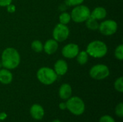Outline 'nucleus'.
Listing matches in <instances>:
<instances>
[{
    "mask_svg": "<svg viewBox=\"0 0 123 122\" xmlns=\"http://www.w3.org/2000/svg\"><path fill=\"white\" fill-rule=\"evenodd\" d=\"M20 60V55L14 47H7L2 52L1 61L4 68L8 70L15 69L19 66Z\"/></svg>",
    "mask_w": 123,
    "mask_h": 122,
    "instance_id": "f257e3e1",
    "label": "nucleus"
},
{
    "mask_svg": "<svg viewBox=\"0 0 123 122\" xmlns=\"http://www.w3.org/2000/svg\"><path fill=\"white\" fill-rule=\"evenodd\" d=\"M108 51V47L104 42L101 40H94L89 43L86 52L89 56L94 58H102L105 57Z\"/></svg>",
    "mask_w": 123,
    "mask_h": 122,
    "instance_id": "f03ea898",
    "label": "nucleus"
},
{
    "mask_svg": "<svg viewBox=\"0 0 123 122\" xmlns=\"http://www.w3.org/2000/svg\"><path fill=\"white\" fill-rule=\"evenodd\" d=\"M66 109L74 116H81L85 111V103L79 96H71L66 100Z\"/></svg>",
    "mask_w": 123,
    "mask_h": 122,
    "instance_id": "7ed1b4c3",
    "label": "nucleus"
},
{
    "mask_svg": "<svg viewBox=\"0 0 123 122\" xmlns=\"http://www.w3.org/2000/svg\"><path fill=\"white\" fill-rule=\"evenodd\" d=\"M36 76L37 80L45 86L53 84L58 78V75L54 70L48 67H42L39 68Z\"/></svg>",
    "mask_w": 123,
    "mask_h": 122,
    "instance_id": "20e7f679",
    "label": "nucleus"
},
{
    "mask_svg": "<svg viewBox=\"0 0 123 122\" xmlns=\"http://www.w3.org/2000/svg\"><path fill=\"white\" fill-rule=\"evenodd\" d=\"M71 19L76 23L84 22L88 18L90 17L91 11L86 5H78L76 6L71 11Z\"/></svg>",
    "mask_w": 123,
    "mask_h": 122,
    "instance_id": "39448f33",
    "label": "nucleus"
},
{
    "mask_svg": "<svg viewBox=\"0 0 123 122\" xmlns=\"http://www.w3.org/2000/svg\"><path fill=\"white\" fill-rule=\"evenodd\" d=\"M110 69L105 64H97L92 66L89 70V76L92 78L101 81L107 78L110 76Z\"/></svg>",
    "mask_w": 123,
    "mask_h": 122,
    "instance_id": "423d86ee",
    "label": "nucleus"
},
{
    "mask_svg": "<svg viewBox=\"0 0 123 122\" xmlns=\"http://www.w3.org/2000/svg\"><path fill=\"white\" fill-rule=\"evenodd\" d=\"M70 34L69 28L66 24H57L53 30V37L58 42H63L67 40Z\"/></svg>",
    "mask_w": 123,
    "mask_h": 122,
    "instance_id": "0eeeda50",
    "label": "nucleus"
},
{
    "mask_svg": "<svg viewBox=\"0 0 123 122\" xmlns=\"http://www.w3.org/2000/svg\"><path fill=\"white\" fill-rule=\"evenodd\" d=\"M99 31L105 36H111L117 30V23L112 19H107L99 25Z\"/></svg>",
    "mask_w": 123,
    "mask_h": 122,
    "instance_id": "6e6552de",
    "label": "nucleus"
},
{
    "mask_svg": "<svg viewBox=\"0 0 123 122\" xmlns=\"http://www.w3.org/2000/svg\"><path fill=\"white\" fill-rule=\"evenodd\" d=\"M79 51V47L78 45L75 43H68L62 48L61 52L64 58L73 59L76 57Z\"/></svg>",
    "mask_w": 123,
    "mask_h": 122,
    "instance_id": "1a4fd4ad",
    "label": "nucleus"
},
{
    "mask_svg": "<svg viewBox=\"0 0 123 122\" xmlns=\"http://www.w3.org/2000/svg\"><path fill=\"white\" fill-rule=\"evenodd\" d=\"M30 114L32 118L35 120H42L45 116V110L43 107L38 104H35L30 109Z\"/></svg>",
    "mask_w": 123,
    "mask_h": 122,
    "instance_id": "9d476101",
    "label": "nucleus"
},
{
    "mask_svg": "<svg viewBox=\"0 0 123 122\" xmlns=\"http://www.w3.org/2000/svg\"><path fill=\"white\" fill-rule=\"evenodd\" d=\"M72 88L71 86L68 83H63L58 90V96L63 101L68 100L72 96Z\"/></svg>",
    "mask_w": 123,
    "mask_h": 122,
    "instance_id": "9b49d317",
    "label": "nucleus"
},
{
    "mask_svg": "<svg viewBox=\"0 0 123 122\" xmlns=\"http://www.w3.org/2000/svg\"><path fill=\"white\" fill-rule=\"evenodd\" d=\"M58 49V42L54 39L48 40L43 45V50L48 55H53Z\"/></svg>",
    "mask_w": 123,
    "mask_h": 122,
    "instance_id": "f8f14e48",
    "label": "nucleus"
},
{
    "mask_svg": "<svg viewBox=\"0 0 123 122\" xmlns=\"http://www.w3.org/2000/svg\"><path fill=\"white\" fill-rule=\"evenodd\" d=\"M54 71L58 76H64L68 70V66L66 60L63 59L58 60L54 64Z\"/></svg>",
    "mask_w": 123,
    "mask_h": 122,
    "instance_id": "ddd939ff",
    "label": "nucleus"
},
{
    "mask_svg": "<svg viewBox=\"0 0 123 122\" xmlns=\"http://www.w3.org/2000/svg\"><path fill=\"white\" fill-rule=\"evenodd\" d=\"M13 75L10 70L6 68L0 69V83L4 85H8L12 82Z\"/></svg>",
    "mask_w": 123,
    "mask_h": 122,
    "instance_id": "4468645a",
    "label": "nucleus"
},
{
    "mask_svg": "<svg viewBox=\"0 0 123 122\" xmlns=\"http://www.w3.org/2000/svg\"><path fill=\"white\" fill-rule=\"evenodd\" d=\"M90 17L99 20H102L107 17V10L103 6H97L93 9L92 12H91Z\"/></svg>",
    "mask_w": 123,
    "mask_h": 122,
    "instance_id": "2eb2a0df",
    "label": "nucleus"
},
{
    "mask_svg": "<svg viewBox=\"0 0 123 122\" xmlns=\"http://www.w3.org/2000/svg\"><path fill=\"white\" fill-rule=\"evenodd\" d=\"M89 55L87 54V52H86V50H83V51H79L78 55H76V58L77 62L81 65H84L85 64L87 63L88 60H89Z\"/></svg>",
    "mask_w": 123,
    "mask_h": 122,
    "instance_id": "dca6fc26",
    "label": "nucleus"
},
{
    "mask_svg": "<svg viewBox=\"0 0 123 122\" xmlns=\"http://www.w3.org/2000/svg\"><path fill=\"white\" fill-rule=\"evenodd\" d=\"M85 22H86V27L89 29H90V30H97L98 29H99V22H98V21L97 20V19H94V18H92V17H89V18H88L86 21H85Z\"/></svg>",
    "mask_w": 123,
    "mask_h": 122,
    "instance_id": "f3484780",
    "label": "nucleus"
},
{
    "mask_svg": "<svg viewBox=\"0 0 123 122\" xmlns=\"http://www.w3.org/2000/svg\"><path fill=\"white\" fill-rule=\"evenodd\" d=\"M31 48L34 52L37 53H40L43 50V44L41 41L38 40H35L32 41L31 44Z\"/></svg>",
    "mask_w": 123,
    "mask_h": 122,
    "instance_id": "a211bd4d",
    "label": "nucleus"
},
{
    "mask_svg": "<svg viewBox=\"0 0 123 122\" xmlns=\"http://www.w3.org/2000/svg\"><path fill=\"white\" fill-rule=\"evenodd\" d=\"M58 19H59V23L67 25L71 20V14L68 12H63L59 15Z\"/></svg>",
    "mask_w": 123,
    "mask_h": 122,
    "instance_id": "6ab92c4d",
    "label": "nucleus"
},
{
    "mask_svg": "<svg viewBox=\"0 0 123 122\" xmlns=\"http://www.w3.org/2000/svg\"><path fill=\"white\" fill-rule=\"evenodd\" d=\"M114 87L115 89L120 92V93H123V77L120 76L118 78H117L114 83Z\"/></svg>",
    "mask_w": 123,
    "mask_h": 122,
    "instance_id": "aec40b11",
    "label": "nucleus"
},
{
    "mask_svg": "<svg viewBox=\"0 0 123 122\" xmlns=\"http://www.w3.org/2000/svg\"><path fill=\"white\" fill-rule=\"evenodd\" d=\"M115 58L119 60H123V45H119L115 50Z\"/></svg>",
    "mask_w": 123,
    "mask_h": 122,
    "instance_id": "412c9836",
    "label": "nucleus"
},
{
    "mask_svg": "<svg viewBox=\"0 0 123 122\" xmlns=\"http://www.w3.org/2000/svg\"><path fill=\"white\" fill-rule=\"evenodd\" d=\"M115 114L117 117L119 118H123V103L120 102L115 107Z\"/></svg>",
    "mask_w": 123,
    "mask_h": 122,
    "instance_id": "4be33fe9",
    "label": "nucleus"
},
{
    "mask_svg": "<svg viewBox=\"0 0 123 122\" xmlns=\"http://www.w3.org/2000/svg\"><path fill=\"white\" fill-rule=\"evenodd\" d=\"M99 122H116L115 119L110 115H104L100 117Z\"/></svg>",
    "mask_w": 123,
    "mask_h": 122,
    "instance_id": "5701e85b",
    "label": "nucleus"
},
{
    "mask_svg": "<svg viewBox=\"0 0 123 122\" xmlns=\"http://www.w3.org/2000/svg\"><path fill=\"white\" fill-rule=\"evenodd\" d=\"M84 1V0H67V4L69 6H78L81 4Z\"/></svg>",
    "mask_w": 123,
    "mask_h": 122,
    "instance_id": "b1692460",
    "label": "nucleus"
},
{
    "mask_svg": "<svg viewBox=\"0 0 123 122\" xmlns=\"http://www.w3.org/2000/svg\"><path fill=\"white\" fill-rule=\"evenodd\" d=\"M12 0H0V6H7L12 4Z\"/></svg>",
    "mask_w": 123,
    "mask_h": 122,
    "instance_id": "393cba45",
    "label": "nucleus"
},
{
    "mask_svg": "<svg viewBox=\"0 0 123 122\" xmlns=\"http://www.w3.org/2000/svg\"><path fill=\"white\" fill-rule=\"evenodd\" d=\"M58 107L62 111H64L66 109V101H63V102H61L58 105Z\"/></svg>",
    "mask_w": 123,
    "mask_h": 122,
    "instance_id": "a878e982",
    "label": "nucleus"
},
{
    "mask_svg": "<svg viewBox=\"0 0 123 122\" xmlns=\"http://www.w3.org/2000/svg\"><path fill=\"white\" fill-rule=\"evenodd\" d=\"M6 7H7V11L9 12H10V13H12V12H14L15 11V6L12 5V4H9V6H7Z\"/></svg>",
    "mask_w": 123,
    "mask_h": 122,
    "instance_id": "bb28decb",
    "label": "nucleus"
},
{
    "mask_svg": "<svg viewBox=\"0 0 123 122\" xmlns=\"http://www.w3.org/2000/svg\"><path fill=\"white\" fill-rule=\"evenodd\" d=\"M7 118V114L6 112H1L0 113V121H4Z\"/></svg>",
    "mask_w": 123,
    "mask_h": 122,
    "instance_id": "cd10ccee",
    "label": "nucleus"
},
{
    "mask_svg": "<svg viewBox=\"0 0 123 122\" xmlns=\"http://www.w3.org/2000/svg\"><path fill=\"white\" fill-rule=\"evenodd\" d=\"M51 122H61V121H60L59 119H54V120H53Z\"/></svg>",
    "mask_w": 123,
    "mask_h": 122,
    "instance_id": "c85d7f7f",
    "label": "nucleus"
},
{
    "mask_svg": "<svg viewBox=\"0 0 123 122\" xmlns=\"http://www.w3.org/2000/svg\"><path fill=\"white\" fill-rule=\"evenodd\" d=\"M2 67H3V66H2V63H1V61L0 60V69L2 68Z\"/></svg>",
    "mask_w": 123,
    "mask_h": 122,
    "instance_id": "c756f323",
    "label": "nucleus"
},
{
    "mask_svg": "<svg viewBox=\"0 0 123 122\" xmlns=\"http://www.w3.org/2000/svg\"><path fill=\"white\" fill-rule=\"evenodd\" d=\"M0 122H1V121H0Z\"/></svg>",
    "mask_w": 123,
    "mask_h": 122,
    "instance_id": "7c9ffc66",
    "label": "nucleus"
}]
</instances>
